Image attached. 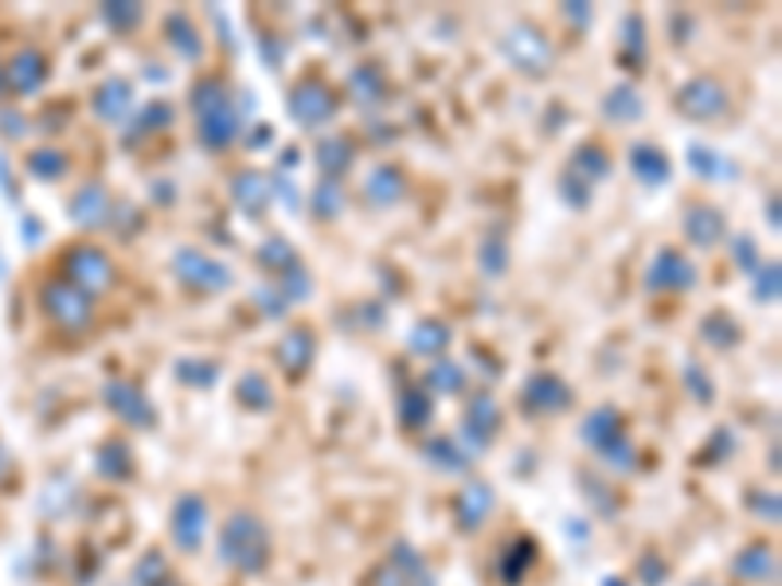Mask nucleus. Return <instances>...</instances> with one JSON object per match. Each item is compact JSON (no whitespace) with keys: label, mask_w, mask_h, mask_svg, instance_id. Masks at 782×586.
<instances>
[{"label":"nucleus","mask_w":782,"mask_h":586,"mask_svg":"<svg viewBox=\"0 0 782 586\" xmlns=\"http://www.w3.org/2000/svg\"><path fill=\"white\" fill-rule=\"evenodd\" d=\"M138 586H177V578L165 567L161 551H150V555L138 563Z\"/></svg>","instance_id":"16"},{"label":"nucleus","mask_w":782,"mask_h":586,"mask_svg":"<svg viewBox=\"0 0 782 586\" xmlns=\"http://www.w3.org/2000/svg\"><path fill=\"white\" fill-rule=\"evenodd\" d=\"M196 113H200V141L212 145V150L227 145L239 133V118H235L232 98H227L224 83H215V79L196 91Z\"/></svg>","instance_id":"2"},{"label":"nucleus","mask_w":782,"mask_h":586,"mask_svg":"<svg viewBox=\"0 0 782 586\" xmlns=\"http://www.w3.org/2000/svg\"><path fill=\"white\" fill-rule=\"evenodd\" d=\"M427 399H415V391H407V395H403V422H407V427H415V422H427Z\"/></svg>","instance_id":"20"},{"label":"nucleus","mask_w":782,"mask_h":586,"mask_svg":"<svg viewBox=\"0 0 782 586\" xmlns=\"http://www.w3.org/2000/svg\"><path fill=\"white\" fill-rule=\"evenodd\" d=\"M106 195L98 192V188H86V192H79L75 195V204H71V212L79 215V219H83L86 227H98L106 219Z\"/></svg>","instance_id":"15"},{"label":"nucleus","mask_w":782,"mask_h":586,"mask_svg":"<svg viewBox=\"0 0 782 586\" xmlns=\"http://www.w3.org/2000/svg\"><path fill=\"white\" fill-rule=\"evenodd\" d=\"M489 501H494V493H489L485 485H470L454 504L458 524H462V528H477V524L485 521V512H489Z\"/></svg>","instance_id":"14"},{"label":"nucleus","mask_w":782,"mask_h":586,"mask_svg":"<svg viewBox=\"0 0 782 586\" xmlns=\"http://www.w3.org/2000/svg\"><path fill=\"white\" fill-rule=\"evenodd\" d=\"M571 403V391L556 380V375H536L524 391V407L532 415H544V410H564Z\"/></svg>","instance_id":"12"},{"label":"nucleus","mask_w":782,"mask_h":586,"mask_svg":"<svg viewBox=\"0 0 782 586\" xmlns=\"http://www.w3.org/2000/svg\"><path fill=\"white\" fill-rule=\"evenodd\" d=\"M9 91V79H4V67H0V94Z\"/></svg>","instance_id":"21"},{"label":"nucleus","mask_w":782,"mask_h":586,"mask_svg":"<svg viewBox=\"0 0 782 586\" xmlns=\"http://www.w3.org/2000/svg\"><path fill=\"white\" fill-rule=\"evenodd\" d=\"M220 555L227 567L242 571V575H259L271 563V531L254 512H235L220 536Z\"/></svg>","instance_id":"1"},{"label":"nucleus","mask_w":782,"mask_h":586,"mask_svg":"<svg viewBox=\"0 0 782 586\" xmlns=\"http://www.w3.org/2000/svg\"><path fill=\"white\" fill-rule=\"evenodd\" d=\"M44 309L59 328H71V333H83L91 325V298L63 278L44 286Z\"/></svg>","instance_id":"4"},{"label":"nucleus","mask_w":782,"mask_h":586,"mask_svg":"<svg viewBox=\"0 0 782 586\" xmlns=\"http://www.w3.org/2000/svg\"><path fill=\"white\" fill-rule=\"evenodd\" d=\"M633 168H638V177H645V180H665V172H670V165H665V157L662 153H653V150H633Z\"/></svg>","instance_id":"17"},{"label":"nucleus","mask_w":782,"mask_h":586,"mask_svg":"<svg viewBox=\"0 0 782 586\" xmlns=\"http://www.w3.org/2000/svg\"><path fill=\"white\" fill-rule=\"evenodd\" d=\"M75 289H83L86 298L91 294H103L106 286L114 282V266L98 247H75V251L67 254V278Z\"/></svg>","instance_id":"5"},{"label":"nucleus","mask_w":782,"mask_h":586,"mask_svg":"<svg viewBox=\"0 0 782 586\" xmlns=\"http://www.w3.org/2000/svg\"><path fill=\"white\" fill-rule=\"evenodd\" d=\"M106 403H110L126 422H138V427L145 422V427H153L150 403L141 399V391L133 387V383H110V387H106Z\"/></svg>","instance_id":"13"},{"label":"nucleus","mask_w":782,"mask_h":586,"mask_svg":"<svg viewBox=\"0 0 782 586\" xmlns=\"http://www.w3.org/2000/svg\"><path fill=\"white\" fill-rule=\"evenodd\" d=\"M239 399H242V407H251V410L271 407V387H266L259 375H247V380L239 383Z\"/></svg>","instance_id":"19"},{"label":"nucleus","mask_w":782,"mask_h":586,"mask_svg":"<svg viewBox=\"0 0 782 586\" xmlns=\"http://www.w3.org/2000/svg\"><path fill=\"white\" fill-rule=\"evenodd\" d=\"M204 524H208V509L200 497H185V501L173 509V540L185 551H196L204 540Z\"/></svg>","instance_id":"8"},{"label":"nucleus","mask_w":782,"mask_h":586,"mask_svg":"<svg viewBox=\"0 0 782 586\" xmlns=\"http://www.w3.org/2000/svg\"><path fill=\"white\" fill-rule=\"evenodd\" d=\"M368 586H435V575H430L427 559L411 543H395L391 555L372 571Z\"/></svg>","instance_id":"3"},{"label":"nucleus","mask_w":782,"mask_h":586,"mask_svg":"<svg viewBox=\"0 0 782 586\" xmlns=\"http://www.w3.org/2000/svg\"><path fill=\"white\" fill-rule=\"evenodd\" d=\"M697 282V271H692V262L677 251H662L657 262H653L650 271V286L653 289H689Z\"/></svg>","instance_id":"11"},{"label":"nucleus","mask_w":782,"mask_h":586,"mask_svg":"<svg viewBox=\"0 0 782 586\" xmlns=\"http://www.w3.org/2000/svg\"><path fill=\"white\" fill-rule=\"evenodd\" d=\"M583 434L599 454H606L611 462H618V466H630L633 462V450L626 446V438H623V422H618V415L611 407L591 415V419L583 422Z\"/></svg>","instance_id":"6"},{"label":"nucleus","mask_w":782,"mask_h":586,"mask_svg":"<svg viewBox=\"0 0 782 586\" xmlns=\"http://www.w3.org/2000/svg\"><path fill=\"white\" fill-rule=\"evenodd\" d=\"M47 75H51V67H47V56L44 51H36V47H24V51H20V56L4 67V79H9V86L12 91H20V94L39 91Z\"/></svg>","instance_id":"9"},{"label":"nucleus","mask_w":782,"mask_h":586,"mask_svg":"<svg viewBox=\"0 0 782 586\" xmlns=\"http://www.w3.org/2000/svg\"><path fill=\"white\" fill-rule=\"evenodd\" d=\"M177 274H180V282L192 289H227L232 286V271H227L224 262H215V259H208V254H196V251L177 254Z\"/></svg>","instance_id":"7"},{"label":"nucleus","mask_w":782,"mask_h":586,"mask_svg":"<svg viewBox=\"0 0 782 586\" xmlns=\"http://www.w3.org/2000/svg\"><path fill=\"white\" fill-rule=\"evenodd\" d=\"M333 91H325L321 83H301L298 91H294V98H289V113L298 121H306V125H317V121H325L329 113H333Z\"/></svg>","instance_id":"10"},{"label":"nucleus","mask_w":782,"mask_h":586,"mask_svg":"<svg viewBox=\"0 0 782 586\" xmlns=\"http://www.w3.org/2000/svg\"><path fill=\"white\" fill-rule=\"evenodd\" d=\"M447 345H450V328L438 325V321H427V325L415 333V348H419V352H442Z\"/></svg>","instance_id":"18"}]
</instances>
